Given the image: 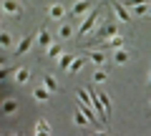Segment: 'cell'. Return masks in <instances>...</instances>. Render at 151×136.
Masks as SVG:
<instances>
[{
    "mask_svg": "<svg viewBox=\"0 0 151 136\" xmlns=\"http://www.w3.org/2000/svg\"><path fill=\"white\" fill-rule=\"evenodd\" d=\"M101 10H103V5H93L91 10L83 15V20H81V25H78V38H86L88 33H93L96 30V25L101 23Z\"/></svg>",
    "mask_w": 151,
    "mask_h": 136,
    "instance_id": "6da1fadb",
    "label": "cell"
},
{
    "mask_svg": "<svg viewBox=\"0 0 151 136\" xmlns=\"http://www.w3.org/2000/svg\"><path fill=\"white\" fill-rule=\"evenodd\" d=\"M113 33H119V30H116V23H101V25H98V30L93 33V40H88V45L103 43L106 38H111Z\"/></svg>",
    "mask_w": 151,
    "mask_h": 136,
    "instance_id": "7a4b0ae2",
    "label": "cell"
},
{
    "mask_svg": "<svg viewBox=\"0 0 151 136\" xmlns=\"http://www.w3.org/2000/svg\"><path fill=\"white\" fill-rule=\"evenodd\" d=\"M91 8H93V0H78V3L70 8V18H83Z\"/></svg>",
    "mask_w": 151,
    "mask_h": 136,
    "instance_id": "3957f363",
    "label": "cell"
},
{
    "mask_svg": "<svg viewBox=\"0 0 151 136\" xmlns=\"http://www.w3.org/2000/svg\"><path fill=\"white\" fill-rule=\"evenodd\" d=\"M3 13H5V15L18 18V15H23V8H20L18 0H3Z\"/></svg>",
    "mask_w": 151,
    "mask_h": 136,
    "instance_id": "277c9868",
    "label": "cell"
},
{
    "mask_svg": "<svg viewBox=\"0 0 151 136\" xmlns=\"http://www.w3.org/2000/svg\"><path fill=\"white\" fill-rule=\"evenodd\" d=\"M124 43H126V38H124V35L113 33L111 38H106V43H101V50H108V48H111V50H116V48H121Z\"/></svg>",
    "mask_w": 151,
    "mask_h": 136,
    "instance_id": "5b68a950",
    "label": "cell"
},
{
    "mask_svg": "<svg viewBox=\"0 0 151 136\" xmlns=\"http://www.w3.org/2000/svg\"><path fill=\"white\" fill-rule=\"evenodd\" d=\"M33 40H35V33H28L25 38H23V40H20V43H18V45H15V55H25V53H28V50H30V48H33Z\"/></svg>",
    "mask_w": 151,
    "mask_h": 136,
    "instance_id": "8992f818",
    "label": "cell"
},
{
    "mask_svg": "<svg viewBox=\"0 0 151 136\" xmlns=\"http://www.w3.org/2000/svg\"><path fill=\"white\" fill-rule=\"evenodd\" d=\"M111 8H113V15H116V20H121V23H129V20H131L129 8H124L119 0H113V5H111Z\"/></svg>",
    "mask_w": 151,
    "mask_h": 136,
    "instance_id": "52a82bcc",
    "label": "cell"
},
{
    "mask_svg": "<svg viewBox=\"0 0 151 136\" xmlns=\"http://www.w3.org/2000/svg\"><path fill=\"white\" fill-rule=\"evenodd\" d=\"M129 60H131V53H129V50L124 48V45L113 50V63H116V65H126Z\"/></svg>",
    "mask_w": 151,
    "mask_h": 136,
    "instance_id": "ba28073f",
    "label": "cell"
},
{
    "mask_svg": "<svg viewBox=\"0 0 151 136\" xmlns=\"http://www.w3.org/2000/svg\"><path fill=\"white\" fill-rule=\"evenodd\" d=\"M48 18L50 20H63L65 18V8L60 5V3H53V5L48 8Z\"/></svg>",
    "mask_w": 151,
    "mask_h": 136,
    "instance_id": "9c48e42d",
    "label": "cell"
},
{
    "mask_svg": "<svg viewBox=\"0 0 151 136\" xmlns=\"http://www.w3.org/2000/svg\"><path fill=\"white\" fill-rule=\"evenodd\" d=\"M35 43L40 45V48H48V45L53 43V35H50L45 28H40V30H38V35H35Z\"/></svg>",
    "mask_w": 151,
    "mask_h": 136,
    "instance_id": "30bf717a",
    "label": "cell"
},
{
    "mask_svg": "<svg viewBox=\"0 0 151 136\" xmlns=\"http://www.w3.org/2000/svg\"><path fill=\"white\" fill-rule=\"evenodd\" d=\"M33 98H35L38 104H48V101H50V91H48L45 86H40V88L33 91Z\"/></svg>",
    "mask_w": 151,
    "mask_h": 136,
    "instance_id": "8fae6325",
    "label": "cell"
},
{
    "mask_svg": "<svg viewBox=\"0 0 151 136\" xmlns=\"http://www.w3.org/2000/svg\"><path fill=\"white\" fill-rule=\"evenodd\" d=\"M35 134L38 136H48V134H53V129H50V124L45 119H38L35 121Z\"/></svg>",
    "mask_w": 151,
    "mask_h": 136,
    "instance_id": "7c38bea8",
    "label": "cell"
},
{
    "mask_svg": "<svg viewBox=\"0 0 151 136\" xmlns=\"http://www.w3.org/2000/svg\"><path fill=\"white\" fill-rule=\"evenodd\" d=\"M0 111H3L5 116H13V114L18 111V101H15V98H8V101H3V109H0Z\"/></svg>",
    "mask_w": 151,
    "mask_h": 136,
    "instance_id": "4fadbf2b",
    "label": "cell"
},
{
    "mask_svg": "<svg viewBox=\"0 0 151 136\" xmlns=\"http://www.w3.org/2000/svg\"><path fill=\"white\" fill-rule=\"evenodd\" d=\"M60 53H63V45H60V43H50L48 48H45V55H48L50 60H55Z\"/></svg>",
    "mask_w": 151,
    "mask_h": 136,
    "instance_id": "5bb4252c",
    "label": "cell"
},
{
    "mask_svg": "<svg viewBox=\"0 0 151 136\" xmlns=\"http://www.w3.org/2000/svg\"><path fill=\"white\" fill-rule=\"evenodd\" d=\"M83 63H86V58H81V55H73V60H70L68 65V73H78L83 68Z\"/></svg>",
    "mask_w": 151,
    "mask_h": 136,
    "instance_id": "9a60e30c",
    "label": "cell"
},
{
    "mask_svg": "<svg viewBox=\"0 0 151 136\" xmlns=\"http://www.w3.org/2000/svg\"><path fill=\"white\" fill-rule=\"evenodd\" d=\"M131 13H134L136 18H144L146 13H149V3H136V5L131 8Z\"/></svg>",
    "mask_w": 151,
    "mask_h": 136,
    "instance_id": "2e32d148",
    "label": "cell"
},
{
    "mask_svg": "<svg viewBox=\"0 0 151 136\" xmlns=\"http://www.w3.org/2000/svg\"><path fill=\"white\" fill-rule=\"evenodd\" d=\"M88 58H91L96 65H103V63H106V53H103V50H91V53H88Z\"/></svg>",
    "mask_w": 151,
    "mask_h": 136,
    "instance_id": "e0dca14e",
    "label": "cell"
},
{
    "mask_svg": "<svg viewBox=\"0 0 151 136\" xmlns=\"http://www.w3.org/2000/svg\"><path fill=\"white\" fill-rule=\"evenodd\" d=\"M55 60H58V68L68 71V65H70V60H73V55H70V53H60V55H58Z\"/></svg>",
    "mask_w": 151,
    "mask_h": 136,
    "instance_id": "ac0fdd59",
    "label": "cell"
},
{
    "mask_svg": "<svg viewBox=\"0 0 151 136\" xmlns=\"http://www.w3.org/2000/svg\"><path fill=\"white\" fill-rule=\"evenodd\" d=\"M43 86L48 88L50 93H58V81H55L53 76H43Z\"/></svg>",
    "mask_w": 151,
    "mask_h": 136,
    "instance_id": "d6986e66",
    "label": "cell"
},
{
    "mask_svg": "<svg viewBox=\"0 0 151 136\" xmlns=\"http://www.w3.org/2000/svg\"><path fill=\"white\" fill-rule=\"evenodd\" d=\"M13 73H15V83H28V78H30V71L28 68H18Z\"/></svg>",
    "mask_w": 151,
    "mask_h": 136,
    "instance_id": "ffe728a7",
    "label": "cell"
},
{
    "mask_svg": "<svg viewBox=\"0 0 151 136\" xmlns=\"http://www.w3.org/2000/svg\"><path fill=\"white\" fill-rule=\"evenodd\" d=\"M70 35H73V25H70V23H63V25H60V30H58V38L68 40Z\"/></svg>",
    "mask_w": 151,
    "mask_h": 136,
    "instance_id": "44dd1931",
    "label": "cell"
},
{
    "mask_svg": "<svg viewBox=\"0 0 151 136\" xmlns=\"http://www.w3.org/2000/svg\"><path fill=\"white\" fill-rule=\"evenodd\" d=\"M96 96H98V101L103 104V109H106L108 119H111V98H108V93H96Z\"/></svg>",
    "mask_w": 151,
    "mask_h": 136,
    "instance_id": "7402d4cb",
    "label": "cell"
},
{
    "mask_svg": "<svg viewBox=\"0 0 151 136\" xmlns=\"http://www.w3.org/2000/svg\"><path fill=\"white\" fill-rule=\"evenodd\" d=\"M73 121H76V126H81V129H83V126H88V119L83 116V111H81V109L73 114Z\"/></svg>",
    "mask_w": 151,
    "mask_h": 136,
    "instance_id": "603a6c76",
    "label": "cell"
},
{
    "mask_svg": "<svg viewBox=\"0 0 151 136\" xmlns=\"http://www.w3.org/2000/svg\"><path fill=\"white\" fill-rule=\"evenodd\" d=\"M0 48H13V35L10 33H0Z\"/></svg>",
    "mask_w": 151,
    "mask_h": 136,
    "instance_id": "cb8c5ba5",
    "label": "cell"
},
{
    "mask_svg": "<svg viewBox=\"0 0 151 136\" xmlns=\"http://www.w3.org/2000/svg\"><path fill=\"white\" fill-rule=\"evenodd\" d=\"M108 78V71H103V68H98L96 73H93V83H103Z\"/></svg>",
    "mask_w": 151,
    "mask_h": 136,
    "instance_id": "d4e9b609",
    "label": "cell"
},
{
    "mask_svg": "<svg viewBox=\"0 0 151 136\" xmlns=\"http://www.w3.org/2000/svg\"><path fill=\"white\" fill-rule=\"evenodd\" d=\"M13 73V68H3V65H0V81H3V78H8Z\"/></svg>",
    "mask_w": 151,
    "mask_h": 136,
    "instance_id": "484cf974",
    "label": "cell"
},
{
    "mask_svg": "<svg viewBox=\"0 0 151 136\" xmlns=\"http://www.w3.org/2000/svg\"><path fill=\"white\" fill-rule=\"evenodd\" d=\"M146 15H149V18H151V3H149V13H146Z\"/></svg>",
    "mask_w": 151,
    "mask_h": 136,
    "instance_id": "4316f807",
    "label": "cell"
},
{
    "mask_svg": "<svg viewBox=\"0 0 151 136\" xmlns=\"http://www.w3.org/2000/svg\"><path fill=\"white\" fill-rule=\"evenodd\" d=\"M149 83H151V68H149Z\"/></svg>",
    "mask_w": 151,
    "mask_h": 136,
    "instance_id": "83f0119b",
    "label": "cell"
},
{
    "mask_svg": "<svg viewBox=\"0 0 151 136\" xmlns=\"http://www.w3.org/2000/svg\"><path fill=\"white\" fill-rule=\"evenodd\" d=\"M3 63H5V58H0V65H3Z\"/></svg>",
    "mask_w": 151,
    "mask_h": 136,
    "instance_id": "f1b7e54d",
    "label": "cell"
}]
</instances>
